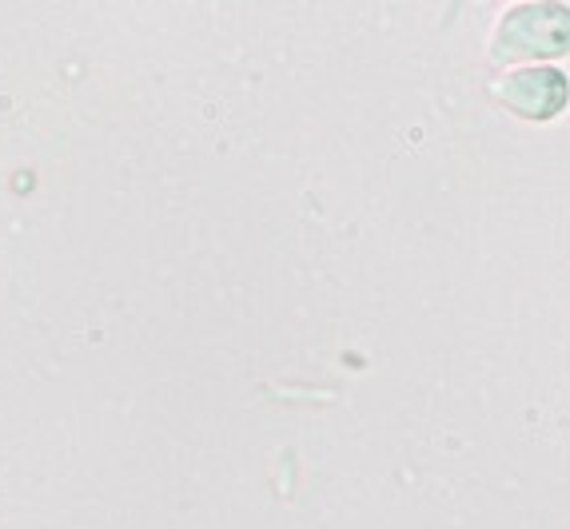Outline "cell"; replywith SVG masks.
<instances>
[{
  "label": "cell",
  "mask_w": 570,
  "mask_h": 529,
  "mask_svg": "<svg viewBox=\"0 0 570 529\" xmlns=\"http://www.w3.org/2000/svg\"><path fill=\"white\" fill-rule=\"evenodd\" d=\"M570 57L567 0H523L503 12L491 37V60L499 64H559Z\"/></svg>",
  "instance_id": "obj_1"
},
{
  "label": "cell",
  "mask_w": 570,
  "mask_h": 529,
  "mask_svg": "<svg viewBox=\"0 0 570 529\" xmlns=\"http://www.w3.org/2000/svg\"><path fill=\"white\" fill-rule=\"evenodd\" d=\"M494 100L527 123H551L570 112V72L559 64H514L494 84Z\"/></svg>",
  "instance_id": "obj_2"
}]
</instances>
